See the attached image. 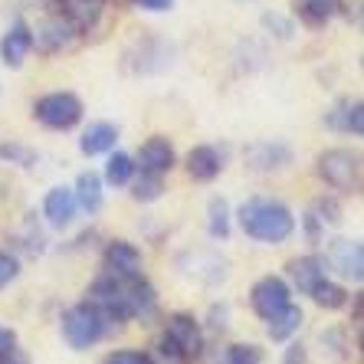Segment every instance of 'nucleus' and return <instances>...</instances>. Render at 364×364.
<instances>
[{
	"label": "nucleus",
	"instance_id": "obj_1",
	"mask_svg": "<svg viewBox=\"0 0 364 364\" xmlns=\"http://www.w3.org/2000/svg\"><path fill=\"white\" fill-rule=\"evenodd\" d=\"M237 220L246 237L259 240V243H286L296 233L292 210L279 200H269V197H250L237 210Z\"/></svg>",
	"mask_w": 364,
	"mask_h": 364
},
{
	"label": "nucleus",
	"instance_id": "obj_2",
	"mask_svg": "<svg viewBox=\"0 0 364 364\" xmlns=\"http://www.w3.org/2000/svg\"><path fill=\"white\" fill-rule=\"evenodd\" d=\"M200 345H203L200 325H197L191 315H184V312L171 315L168 325H164L161 355L171 358L174 364H187V361H194V358L200 355Z\"/></svg>",
	"mask_w": 364,
	"mask_h": 364
},
{
	"label": "nucleus",
	"instance_id": "obj_3",
	"mask_svg": "<svg viewBox=\"0 0 364 364\" xmlns=\"http://www.w3.org/2000/svg\"><path fill=\"white\" fill-rule=\"evenodd\" d=\"M105 315L95 309L92 302H82V305H73L66 315H63V338L73 351H85L89 345L105 335Z\"/></svg>",
	"mask_w": 364,
	"mask_h": 364
},
{
	"label": "nucleus",
	"instance_id": "obj_4",
	"mask_svg": "<svg viewBox=\"0 0 364 364\" xmlns=\"http://www.w3.org/2000/svg\"><path fill=\"white\" fill-rule=\"evenodd\" d=\"M318 174L335 191L358 194V187H361V158L355 151H348V148H328L318 158Z\"/></svg>",
	"mask_w": 364,
	"mask_h": 364
},
{
	"label": "nucleus",
	"instance_id": "obj_5",
	"mask_svg": "<svg viewBox=\"0 0 364 364\" xmlns=\"http://www.w3.org/2000/svg\"><path fill=\"white\" fill-rule=\"evenodd\" d=\"M33 115L43 128L66 132V128L79 125V119H82V102L73 92H50L33 105Z\"/></svg>",
	"mask_w": 364,
	"mask_h": 364
},
{
	"label": "nucleus",
	"instance_id": "obj_6",
	"mask_svg": "<svg viewBox=\"0 0 364 364\" xmlns=\"http://www.w3.org/2000/svg\"><path fill=\"white\" fill-rule=\"evenodd\" d=\"M289 286L286 279H279V276H263V279L253 286V292H250V302H253V312L259 315V318H272L276 312H282L289 305Z\"/></svg>",
	"mask_w": 364,
	"mask_h": 364
},
{
	"label": "nucleus",
	"instance_id": "obj_7",
	"mask_svg": "<svg viewBox=\"0 0 364 364\" xmlns=\"http://www.w3.org/2000/svg\"><path fill=\"white\" fill-rule=\"evenodd\" d=\"M328 263L351 282L364 279V250L358 240H331L328 243Z\"/></svg>",
	"mask_w": 364,
	"mask_h": 364
},
{
	"label": "nucleus",
	"instance_id": "obj_8",
	"mask_svg": "<svg viewBox=\"0 0 364 364\" xmlns=\"http://www.w3.org/2000/svg\"><path fill=\"white\" fill-rule=\"evenodd\" d=\"M33 33V46L43 53H56L63 50V46H69L73 43V36H76V26L69 23L66 17H50L43 20V23H36V30H30Z\"/></svg>",
	"mask_w": 364,
	"mask_h": 364
},
{
	"label": "nucleus",
	"instance_id": "obj_9",
	"mask_svg": "<svg viewBox=\"0 0 364 364\" xmlns=\"http://www.w3.org/2000/svg\"><path fill=\"white\" fill-rule=\"evenodd\" d=\"M30 50H33V33H30V26L26 23H14L7 33H4V40H0V60H4L7 69L23 66V60L30 56Z\"/></svg>",
	"mask_w": 364,
	"mask_h": 364
},
{
	"label": "nucleus",
	"instance_id": "obj_10",
	"mask_svg": "<svg viewBox=\"0 0 364 364\" xmlns=\"http://www.w3.org/2000/svg\"><path fill=\"white\" fill-rule=\"evenodd\" d=\"M138 168L141 171H151V174H168L174 168V144L168 138L154 135L138 148Z\"/></svg>",
	"mask_w": 364,
	"mask_h": 364
},
{
	"label": "nucleus",
	"instance_id": "obj_11",
	"mask_svg": "<svg viewBox=\"0 0 364 364\" xmlns=\"http://www.w3.org/2000/svg\"><path fill=\"white\" fill-rule=\"evenodd\" d=\"M43 217L53 223V227H69L73 217H76V197L69 187H50L46 197H43Z\"/></svg>",
	"mask_w": 364,
	"mask_h": 364
},
{
	"label": "nucleus",
	"instance_id": "obj_12",
	"mask_svg": "<svg viewBox=\"0 0 364 364\" xmlns=\"http://www.w3.org/2000/svg\"><path fill=\"white\" fill-rule=\"evenodd\" d=\"M105 269L115 276H141V253L128 240H112L105 246Z\"/></svg>",
	"mask_w": 364,
	"mask_h": 364
},
{
	"label": "nucleus",
	"instance_id": "obj_13",
	"mask_svg": "<svg viewBox=\"0 0 364 364\" xmlns=\"http://www.w3.org/2000/svg\"><path fill=\"white\" fill-rule=\"evenodd\" d=\"M220 171H223V161H220V154H217V148H210V144L191 148V154H187V174L194 181L207 184V181H213Z\"/></svg>",
	"mask_w": 364,
	"mask_h": 364
},
{
	"label": "nucleus",
	"instance_id": "obj_14",
	"mask_svg": "<svg viewBox=\"0 0 364 364\" xmlns=\"http://www.w3.org/2000/svg\"><path fill=\"white\" fill-rule=\"evenodd\" d=\"M115 141H119V128L112 125V122H92V125L82 132V138H79V151L92 158V154L112 151Z\"/></svg>",
	"mask_w": 364,
	"mask_h": 364
},
{
	"label": "nucleus",
	"instance_id": "obj_15",
	"mask_svg": "<svg viewBox=\"0 0 364 364\" xmlns=\"http://www.w3.org/2000/svg\"><path fill=\"white\" fill-rule=\"evenodd\" d=\"M289 276H292V282H296L299 292L312 296V289L325 279V263L318 259V256H299V259L289 263Z\"/></svg>",
	"mask_w": 364,
	"mask_h": 364
},
{
	"label": "nucleus",
	"instance_id": "obj_16",
	"mask_svg": "<svg viewBox=\"0 0 364 364\" xmlns=\"http://www.w3.org/2000/svg\"><path fill=\"white\" fill-rule=\"evenodd\" d=\"M102 10H105V0H63V17L76 26V33L92 30L99 23Z\"/></svg>",
	"mask_w": 364,
	"mask_h": 364
},
{
	"label": "nucleus",
	"instance_id": "obj_17",
	"mask_svg": "<svg viewBox=\"0 0 364 364\" xmlns=\"http://www.w3.org/2000/svg\"><path fill=\"white\" fill-rule=\"evenodd\" d=\"M299 328H302V309L292 302H289L282 312L272 315V318H266V331H269L272 341H289Z\"/></svg>",
	"mask_w": 364,
	"mask_h": 364
},
{
	"label": "nucleus",
	"instance_id": "obj_18",
	"mask_svg": "<svg viewBox=\"0 0 364 364\" xmlns=\"http://www.w3.org/2000/svg\"><path fill=\"white\" fill-rule=\"evenodd\" d=\"M296 10L305 26H325L341 10V0H296Z\"/></svg>",
	"mask_w": 364,
	"mask_h": 364
},
{
	"label": "nucleus",
	"instance_id": "obj_19",
	"mask_svg": "<svg viewBox=\"0 0 364 364\" xmlns=\"http://www.w3.org/2000/svg\"><path fill=\"white\" fill-rule=\"evenodd\" d=\"M73 197H76V207L95 213L102 207V178L95 174V171H82V174H79V181H76Z\"/></svg>",
	"mask_w": 364,
	"mask_h": 364
},
{
	"label": "nucleus",
	"instance_id": "obj_20",
	"mask_svg": "<svg viewBox=\"0 0 364 364\" xmlns=\"http://www.w3.org/2000/svg\"><path fill=\"white\" fill-rule=\"evenodd\" d=\"M328 122L338 128V132L361 135V132H364V105H361V102H341L338 109L328 115Z\"/></svg>",
	"mask_w": 364,
	"mask_h": 364
},
{
	"label": "nucleus",
	"instance_id": "obj_21",
	"mask_svg": "<svg viewBox=\"0 0 364 364\" xmlns=\"http://www.w3.org/2000/svg\"><path fill=\"white\" fill-rule=\"evenodd\" d=\"M250 161H253V168H259V171H272V168L289 164V151L279 148V144H256L253 151H250Z\"/></svg>",
	"mask_w": 364,
	"mask_h": 364
},
{
	"label": "nucleus",
	"instance_id": "obj_22",
	"mask_svg": "<svg viewBox=\"0 0 364 364\" xmlns=\"http://www.w3.org/2000/svg\"><path fill=\"white\" fill-rule=\"evenodd\" d=\"M128 184H132V197H135V200H141V203H151V200H158V197L164 194L161 174H151V171H141V178L128 181Z\"/></svg>",
	"mask_w": 364,
	"mask_h": 364
},
{
	"label": "nucleus",
	"instance_id": "obj_23",
	"mask_svg": "<svg viewBox=\"0 0 364 364\" xmlns=\"http://www.w3.org/2000/svg\"><path fill=\"white\" fill-rule=\"evenodd\" d=\"M312 299H315V305H322V309H341V305L348 302V292H345V286H338V282H331L328 276H325V279L312 289Z\"/></svg>",
	"mask_w": 364,
	"mask_h": 364
},
{
	"label": "nucleus",
	"instance_id": "obj_24",
	"mask_svg": "<svg viewBox=\"0 0 364 364\" xmlns=\"http://www.w3.org/2000/svg\"><path fill=\"white\" fill-rule=\"evenodd\" d=\"M207 230H210V237L223 240L230 233V207L223 197H213L210 207H207Z\"/></svg>",
	"mask_w": 364,
	"mask_h": 364
},
{
	"label": "nucleus",
	"instance_id": "obj_25",
	"mask_svg": "<svg viewBox=\"0 0 364 364\" xmlns=\"http://www.w3.org/2000/svg\"><path fill=\"white\" fill-rule=\"evenodd\" d=\"M132 174H135V161H132L128 154H122V151L112 154L109 164H105V181H109L112 187H122V184L132 181Z\"/></svg>",
	"mask_w": 364,
	"mask_h": 364
},
{
	"label": "nucleus",
	"instance_id": "obj_26",
	"mask_svg": "<svg viewBox=\"0 0 364 364\" xmlns=\"http://www.w3.org/2000/svg\"><path fill=\"white\" fill-rule=\"evenodd\" d=\"M263 355L256 345H230L223 351V364H259Z\"/></svg>",
	"mask_w": 364,
	"mask_h": 364
},
{
	"label": "nucleus",
	"instance_id": "obj_27",
	"mask_svg": "<svg viewBox=\"0 0 364 364\" xmlns=\"http://www.w3.org/2000/svg\"><path fill=\"white\" fill-rule=\"evenodd\" d=\"M312 217L318 223H338L341 220V207L338 200H331V197H322V200L312 203Z\"/></svg>",
	"mask_w": 364,
	"mask_h": 364
},
{
	"label": "nucleus",
	"instance_id": "obj_28",
	"mask_svg": "<svg viewBox=\"0 0 364 364\" xmlns=\"http://www.w3.org/2000/svg\"><path fill=\"white\" fill-rule=\"evenodd\" d=\"M102 364H154V361L144 351H112V355H105Z\"/></svg>",
	"mask_w": 364,
	"mask_h": 364
},
{
	"label": "nucleus",
	"instance_id": "obj_29",
	"mask_svg": "<svg viewBox=\"0 0 364 364\" xmlns=\"http://www.w3.org/2000/svg\"><path fill=\"white\" fill-rule=\"evenodd\" d=\"M17 272H20L17 256H10V253H0V289H4V286H10V282L17 279Z\"/></svg>",
	"mask_w": 364,
	"mask_h": 364
},
{
	"label": "nucleus",
	"instance_id": "obj_30",
	"mask_svg": "<svg viewBox=\"0 0 364 364\" xmlns=\"http://www.w3.org/2000/svg\"><path fill=\"white\" fill-rule=\"evenodd\" d=\"M14 351H17V335H14L10 328H0V361L10 358Z\"/></svg>",
	"mask_w": 364,
	"mask_h": 364
},
{
	"label": "nucleus",
	"instance_id": "obj_31",
	"mask_svg": "<svg viewBox=\"0 0 364 364\" xmlns=\"http://www.w3.org/2000/svg\"><path fill=\"white\" fill-rule=\"evenodd\" d=\"M171 4L174 0H135V7L151 10V14H164V10H171Z\"/></svg>",
	"mask_w": 364,
	"mask_h": 364
}]
</instances>
